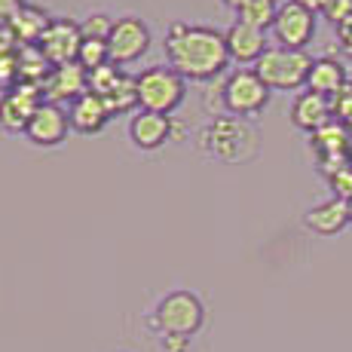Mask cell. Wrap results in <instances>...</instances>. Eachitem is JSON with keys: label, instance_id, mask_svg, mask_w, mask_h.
I'll use <instances>...</instances> for the list:
<instances>
[{"label": "cell", "instance_id": "cell-1", "mask_svg": "<svg viewBox=\"0 0 352 352\" xmlns=\"http://www.w3.org/2000/svg\"><path fill=\"white\" fill-rule=\"evenodd\" d=\"M166 62L187 83L218 80L230 65L224 31L208 28V25L172 22L166 31Z\"/></svg>", "mask_w": 352, "mask_h": 352}, {"label": "cell", "instance_id": "cell-2", "mask_svg": "<svg viewBox=\"0 0 352 352\" xmlns=\"http://www.w3.org/2000/svg\"><path fill=\"white\" fill-rule=\"evenodd\" d=\"M199 147L212 160L245 162L257 153V132L248 120L221 113V117L208 120V126L199 132Z\"/></svg>", "mask_w": 352, "mask_h": 352}, {"label": "cell", "instance_id": "cell-3", "mask_svg": "<svg viewBox=\"0 0 352 352\" xmlns=\"http://www.w3.org/2000/svg\"><path fill=\"white\" fill-rule=\"evenodd\" d=\"M135 83H138L141 111H153V113L172 117L187 98V80L168 65L144 67L141 74H135Z\"/></svg>", "mask_w": 352, "mask_h": 352}, {"label": "cell", "instance_id": "cell-4", "mask_svg": "<svg viewBox=\"0 0 352 352\" xmlns=\"http://www.w3.org/2000/svg\"><path fill=\"white\" fill-rule=\"evenodd\" d=\"M316 58L307 56V50H285V46H270L254 65L257 77L270 86V92H297L307 86L309 67Z\"/></svg>", "mask_w": 352, "mask_h": 352}, {"label": "cell", "instance_id": "cell-5", "mask_svg": "<svg viewBox=\"0 0 352 352\" xmlns=\"http://www.w3.org/2000/svg\"><path fill=\"white\" fill-rule=\"evenodd\" d=\"M221 104H224V113H230V117H257L270 104V86L257 77L254 67H239V71L227 74Z\"/></svg>", "mask_w": 352, "mask_h": 352}, {"label": "cell", "instance_id": "cell-6", "mask_svg": "<svg viewBox=\"0 0 352 352\" xmlns=\"http://www.w3.org/2000/svg\"><path fill=\"white\" fill-rule=\"evenodd\" d=\"M202 322H206V307L193 291H172L157 303V313H153V324L162 334L193 337Z\"/></svg>", "mask_w": 352, "mask_h": 352}, {"label": "cell", "instance_id": "cell-7", "mask_svg": "<svg viewBox=\"0 0 352 352\" xmlns=\"http://www.w3.org/2000/svg\"><path fill=\"white\" fill-rule=\"evenodd\" d=\"M107 46H111L113 65H120V67L135 65L147 50H151V28H147V22L138 16H120L117 22H113Z\"/></svg>", "mask_w": 352, "mask_h": 352}, {"label": "cell", "instance_id": "cell-8", "mask_svg": "<svg viewBox=\"0 0 352 352\" xmlns=\"http://www.w3.org/2000/svg\"><path fill=\"white\" fill-rule=\"evenodd\" d=\"M270 31H273L276 43L285 50H307L316 37V12L303 10L294 0H285V3H279V12H276V22Z\"/></svg>", "mask_w": 352, "mask_h": 352}, {"label": "cell", "instance_id": "cell-9", "mask_svg": "<svg viewBox=\"0 0 352 352\" xmlns=\"http://www.w3.org/2000/svg\"><path fill=\"white\" fill-rule=\"evenodd\" d=\"M37 46H40V52H43L46 62H50L52 67L77 62L80 46H83L80 22H74V19H52Z\"/></svg>", "mask_w": 352, "mask_h": 352}, {"label": "cell", "instance_id": "cell-10", "mask_svg": "<svg viewBox=\"0 0 352 352\" xmlns=\"http://www.w3.org/2000/svg\"><path fill=\"white\" fill-rule=\"evenodd\" d=\"M40 104H43V89L40 86L19 83L16 89L0 96V126L12 135H19V132L25 135V129H28L34 111Z\"/></svg>", "mask_w": 352, "mask_h": 352}, {"label": "cell", "instance_id": "cell-11", "mask_svg": "<svg viewBox=\"0 0 352 352\" xmlns=\"http://www.w3.org/2000/svg\"><path fill=\"white\" fill-rule=\"evenodd\" d=\"M71 132V120H67V111L62 104H52V101H43V104L34 111L28 129H25V138L31 141L34 147H58Z\"/></svg>", "mask_w": 352, "mask_h": 352}, {"label": "cell", "instance_id": "cell-12", "mask_svg": "<svg viewBox=\"0 0 352 352\" xmlns=\"http://www.w3.org/2000/svg\"><path fill=\"white\" fill-rule=\"evenodd\" d=\"M86 92H89V71L80 62L52 67L43 83V101H52V104H71Z\"/></svg>", "mask_w": 352, "mask_h": 352}, {"label": "cell", "instance_id": "cell-13", "mask_svg": "<svg viewBox=\"0 0 352 352\" xmlns=\"http://www.w3.org/2000/svg\"><path fill=\"white\" fill-rule=\"evenodd\" d=\"M224 37H227L230 62H239V65H257L263 52L270 50L267 31L254 28V25L239 22V19H236V22L224 31Z\"/></svg>", "mask_w": 352, "mask_h": 352}, {"label": "cell", "instance_id": "cell-14", "mask_svg": "<svg viewBox=\"0 0 352 352\" xmlns=\"http://www.w3.org/2000/svg\"><path fill=\"white\" fill-rule=\"evenodd\" d=\"M129 138L138 151H157V147L175 138V120L166 117V113L138 111L129 123Z\"/></svg>", "mask_w": 352, "mask_h": 352}, {"label": "cell", "instance_id": "cell-15", "mask_svg": "<svg viewBox=\"0 0 352 352\" xmlns=\"http://www.w3.org/2000/svg\"><path fill=\"white\" fill-rule=\"evenodd\" d=\"M349 221H352V202L334 196V199L319 202V206L309 208L303 224L319 236H337L343 227H349Z\"/></svg>", "mask_w": 352, "mask_h": 352}, {"label": "cell", "instance_id": "cell-16", "mask_svg": "<svg viewBox=\"0 0 352 352\" xmlns=\"http://www.w3.org/2000/svg\"><path fill=\"white\" fill-rule=\"evenodd\" d=\"M67 120H71V129L80 135H98L101 129L111 120V111H107L104 98H98L96 92H86L77 101L67 104Z\"/></svg>", "mask_w": 352, "mask_h": 352}, {"label": "cell", "instance_id": "cell-17", "mask_svg": "<svg viewBox=\"0 0 352 352\" xmlns=\"http://www.w3.org/2000/svg\"><path fill=\"white\" fill-rule=\"evenodd\" d=\"M331 98L319 96V92H300V96L294 98V104H291V123L297 129H303V132L316 135L319 129H324L331 123Z\"/></svg>", "mask_w": 352, "mask_h": 352}, {"label": "cell", "instance_id": "cell-18", "mask_svg": "<svg viewBox=\"0 0 352 352\" xmlns=\"http://www.w3.org/2000/svg\"><path fill=\"white\" fill-rule=\"evenodd\" d=\"M343 86H346V67L340 62H334V58H316L313 67H309L307 89L319 92L324 98H334Z\"/></svg>", "mask_w": 352, "mask_h": 352}, {"label": "cell", "instance_id": "cell-19", "mask_svg": "<svg viewBox=\"0 0 352 352\" xmlns=\"http://www.w3.org/2000/svg\"><path fill=\"white\" fill-rule=\"evenodd\" d=\"M50 22L52 19L46 16V10H40V6H34V3H25L22 10L10 19L12 31H16V37L22 46H37L40 37H43V31L50 28Z\"/></svg>", "mask_w": 352, "mask_h": 352}, {"label": "cell", "instance_id": "cell-20", "mask_svg": "<svg viewBox=\"0 0 352 352\" xmlns=\"http://www.w3.org/2000/svg\"><path fill=\"white\" fill-rule=\"evenodd\" d=\"M316 141V151H319L322 160H337V162H349L346 160V147H349V135H346V126L343 123H334L331 120L324 129L313 135Z\"/></svg>", "mask_w": 352, "mask_h": 352}, {"label": "cell", "instance_id": "cell-21", "mask_svg": "<svg viewBox=\"0 0 352 352\" xmlns=\"http://www.w3.org/2000/svg\"><path fill=\"white\" fill-rule=\"evenodd\" d=\"M104 104L111 111V117H123V113H138L141 104H138V83H135L132 74H123L120 83L113 86L111 92L104 96Z\"/></svg>", "mask_w": 352, "mask_h": 352}, {"label": "cell", "instance_id": "cell-22", "mask_svg": "<svg viewBox=\"0 0 352 352\" xmlns=\"http://www.w3.org/2000/svg\"><path fill=\"white\" fill-rule=\"evenodd\" d=\"M276 12H279V3H273V0H248L236 16H239V22L254 25L261 31H270L276 22Z\"/></svg>", "mask_w": 352, "mask_h": 352}, {"label": "cell", "instance_id": "cell-23", "mask_svg": "<svg viewBox=\"0 0 352 352\" xmlns=\"http://www.w3.org/2000/svg\"><path fill=\"white\" fill-rule=\"evenodd\" d=\"M77 62L89 74L98 71V67H104V65H111V46H107V40H83Z\"/></svg>", "mask_w": 352, "mask_h": 352}, {"label": "cell", "instance_id": "cell-24", "mask_svg": "<svg viewBox=\"0 0 352 352\" xmlns=\"http://www.w3.org/2000/svg\"><path fill=\"white\" fill-rule=\"evenodd\" d=\"M123 67H120V65H104V67H98V71H92L89 74V92H96V96L98 98H104L107 96V92H111L113 89V86H117L120 83V77H123Z\"/></svg>", "mask_w": 352, "mask_h": 352}, {"label": "cell", "instance_id": "cell-25", "mask_svg": "<svg viewBox=\"0 0 352 352\" xmlns=\"http://www.w3.org/2000/svg\"><path fill=\"white\" fill-rule=\"evenodd\" d=\"M113 22H117V19H111L107 12H92V16H86L83 22H80L83 40H107L113 31Z\"/></svg>", "mask_w": 352, "mask_h": 352}, {"label": "cell", "instance_id": "cell-26", "mask_svg": "<svg viewBox=\"0 0 352 352\" xmlns=\"http://www.w3.org/2000/svg\"><path fill=\"white\" fill-rule=\"evenodd\" d=\"M19 80H22V74H19V52L0 56V92L16 89Z\"/></svg>", "mask_w": 352, "mask_h": 352}, {"label": "cell", "instance_id": "cell-27", "mask_svg": "<svg viewBox=\"0 0 352 352\" xmlns=\"http://www.w3.org/2000/svg\"><path fill=\"white\" fill-rule=\"evenodd\" d=\"M331 113L337 117V123L352 129V83H346L334 98H331Z\"/></svg>", "mask_w": 352, "mask_h": 352}, {"label": "cell", "instance_id": "cell-28", "mask_svg": "<svg viewBox=\"0 0 352 352\" xmlns=\"http://www.w3.org/2000/svg\"><path fill=\"white\" fill-rule=\"evenodd\" d=\"M22 43H19L16 31H12L10 22H0V56H10V52H19Z\"/></svg>", "mask_w": 352, "mask_h": 352}, {"label": "cell", "instance_id": "cell-29", "mask_svg": "<svg viewBox=\"0 0 352 352\" xmlns=\"http://www.w3.org/2000/svg\"><path fill=\"white\" fill-rule=\"evenodd\" d=\"M187 343H190V337L162 334V349H166V352H187Z\"/></svg>", "mask_w": 352, "mask_h": 352}, {"label": "cell", "instance_id": "cell-30", "mask_svg": "<svg viewBox=\"0 0 352 352\" xmlns=\"http://www.w3.org/2000/svg\"><path fill=\"white\" fill-rule=\"evenodd\" d=\"M22 6H25V0H0V22H10Z\"/></svg>", "mask_w": 352, "mask_h": 352}, {"label": "cell", "instance_id": "cell-31", "mask_svg": "<svg viewBox=\"0 0 352 352\" xmlns=\"http://www.w3.org/2000/svg\"><path fill=\"white\" fill-rule=\"evenodd\" d=\"M294 3H300L303 10H309V12H319L328 6V0H294Z\"/></svg>", "mask_w": 352, "mask_h": 352}, {"label": "cell", "instance_id": "cell-32", "mask_svg": "<svg viewBox=\"0 0 352 352\" xmlns=\"http://www.w3.org/2000/svg\"><path fill=\"white\" fill-rule=\"evenodd\" d=\"M245 3H248V0H224V6H230V10H236V12H239Z\"/></svg>", "mask_w": 352, "mask_h": 352}, {"label": "cell", "instance_id": "cell-33", "mask_svg": "<svg viewBox=\"0 0 352 352\" xmlns=\"http://www.w3.org/2000/svg\"><path fill=\"white\" fill-rule=\"evenodd\" d=\"M273 3H285V0H273Z\"/></svg>", "mask_w": 352, "mask_h": 352}, {"label": "cell", "instance_id": "cell-34", "mask_svg": "<svg viewBox=\"0 0 352 352\" xmlns=\"http://www.w3.org/2000/svg\"><path fill=\"white\" fill-rule=\"evenodd\" d=\"M349 227H352V221H349Z\"/></svg>", "mask_w": 352, "mask_h": 352}]
</instances>
